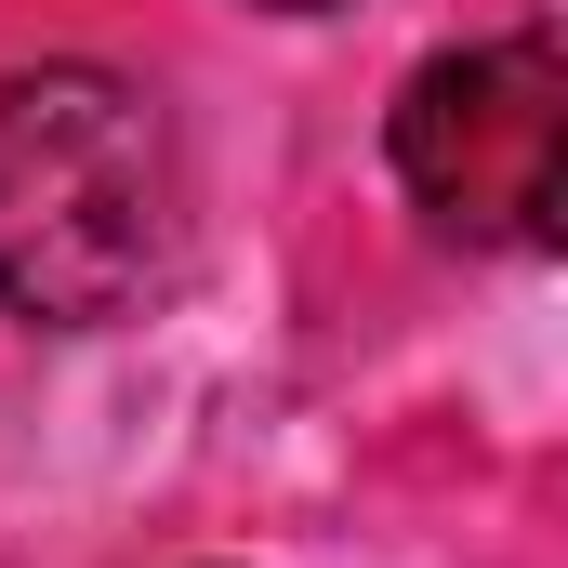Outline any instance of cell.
Masks as SVG:
<instances>
[{"mask_svg":"<svg viewBox=\"0 0 568 568\" xmlns=\"http://www.w3.org/2000/svg\"><path fill=\"white\" fill-rule=\"evenodd\" d=\"M185 265V133L120 67L0 80V304L27 331H106Z\"/></svg>","mask_w":568,"mask_h":568,"instance_id":"6da1fadb","label":"cell"},{"mask_svg":"<svg viewBox=\"0 0 568 568\" xmlns=\"http://www.w3.org/2000/svg\"><path fill=\"white\" fill-rule=\"evenodd\" d=\"M397 199L449 252H542L568 212V67L556 40H449L384 106Z\"/></svg>","mask_w":568,"mask_h":568,"instance_id":"7a4b0ae2","label":"cell"},{"mask_svg":"<svg viewBox=\"0 0 568 568\" xmlns=\"http://www.w3.org/2000/svg\"><path fill=\"white\" fill-rule=\"evenodd\" d=\"M252 13H344V0H252Z\"/></svg>","mask_w":568,"mask_h":568,"instance_id":"3957f363","label":"cell"}]
</instances>
